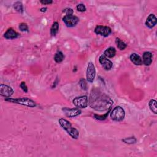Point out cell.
Here are the masks:
<instances>
[{"instance_id":"6da1fadb","label":"cell","mask_w":157,"mask_h":157,"mask_svg":"<svg viewBox=\"0 0 157 157\" xmlns=\"http://www.w3.org/2000/svg\"><path fill=\"white\" fill-rule=\"evenodd\" d=\"M114 101L106 94L98 89H93L88 98V105L97 111H105L111 109Z\"/></svg>"},{"instance_id":"7a4b0ae2","label":"cell","mask_w":157,"mask_h":157,"mask_svg":"<svg viewBox=\"0 0 157 157\" xmlns=\"http://www.w3.org/2000/svg\"><path fill=\"white\" fill-rule=\"evenodd\" d=\"M58 123L65 130L67 133L74 139H77L79 137V131L77 129L72 127L71 123L66 119L61 118L58 120Z\"/></svg>"},{"instance_id":"3957f363","label":"cell","mask_w":157,"mask_h":157,"mask_svg":"<svg viewBox=\"0 0 157 157\" xmlns=\"http://www.w3.org/2000/svg\"><path fill=\"white\" fill-rule=\"evenodd\" d=\"M6 101L17 104L20 105H22L25 106H27L29 107H36V103L34 101L30 99V98H27V97H23V98H6L5 99Z\"/></svg>"},{"instance_id":"277c9868","label":"cell","mask_w":157,"mask_h":157,"mask_svg":"<svg viewBox=\"0 0 157 157\" xmlns=\"http://www.w3.org/2000/svg\"><path fill=\"white\" fill-rule=\"evenodd\" d=\"M125 111L121 106H117L110 112V117L113 121L120 122L124 120Z\"/></svg>"},{"instance_id":"5b68a950","label":"cell","mask_w":157,"mask_h":157,"mask_svg":"<svg viewBox=\"0 0 157 157\" xmlns=\"http://www.w3.org/2000/svg\"><path fill=\"white\" fill-rule=\"evenodd\" d=\"M73 104L77 108L85 109L88 106V96H81L79 97H76L72 101Z\"/></svg>"},{"instance_id":"8992f818","label":"cell","mask_w":157,"mask_h":157,"mask_svg":"<svg viewBox=\"0 0 157 157\" xmlns=\"http://www.w3.org/2000/svg\"><path fill=\"white\" fill-rule=\"evenodd\" d=\"M63 21L67 27L72 28L77 25L79 22V18L74 15H65L63 18Z\"/></svg>"},{"instance_id":"52a82bcc","label":"cell","mask_w":157,"mask_h":157,"mask_svg":"<svg viewBox=\"0 0 157 157\" xmlns=\"http://www.w3.org/2000/svg\"><path fill=\"white\" fill-rule=\"evenodd\" d=\"M96 77V70L94 64L92 62H89L87 65V72H86V77L87 81L89 83L93 82Z\"/></svg>"},{"instance_id":"ba28073f","label":"cell","mask_w":157,"mask_h":157,"mask_svg":"<svg viewBox=\"0 0 157 157\" xmlns=\"http://www.w3.org/2000/svg\"><path fill=\"white\" fill-rule=\"evenodd\" d=\"M95 33L103 37H107L112 33V30L110 27L104 25H97L94 30Z\"/></svg>"},{"instance_id":"9c48e42d","label":"cell","mask_w":157,"mask_h":157,"mask_svg":"<svg viewBox=\"0 0 157 157\" xmlns=\"http://www.w3.org/2000/svg\"><path fill=\"white\" fill-rule=\"evenodd\" d=\"M62 111L64 112L65 115L69 118H74L77 117L81 114L82 111L79 108H68L63 107Z\"/></svg>"},{"instance_id":"30bf717a","label":"cell","mask_w":157,"mask_h":157,"mask_svg":"<svg viewBox=\"0 0 157 157\" xmlns=\"http://www.w3.org/2000/svg\"><path fill=\"white\" fill-rule=\"evenodd\" d=\"M99 62L103 69L106 71L111 70L113 66L112 62L104 55H101L99 57Z\"/></svg>"},{"instance_id":"8fae6325","label":"cell","mask_w":157,"mask_h":157,"mask_svg":"<svg viewBox=\"0 0 157 157\" xmlns=\"http://www.w3.org/2000/svg\"><path fill=\"white\" fill-rule=\"evenodd\" d=\"M14 93V90L10 86L5 84L0 85V95L6 98H10Z\"/></svg>"},{"instance_id":"7c38bea8","label":"cell","mask_w":157,"mask_h":157,"mask_svg":"<svg viewBox=\"0 0 157 157\" xmlns=\"http://www.w3.org/2000/svg\"><path fill=\"white\" fill-rule=\"evenodd\" d=\"M156 24H157V18L156 16L153 14H150L146 19L145 25L149 28L152 29L156 26Z\"/></svg>"},{"instance_id":"4fadbf2b","label":"cell","mask_w":157,"mask_h":157,"mask_svg":"<svg viewBox=\"0 0 157 157\" xmlns=\"http://www.w3.org/2000/svg\"><path fill=\"white\" fill-rule=\"evenodd\" d=\"M143 64L145 66H150L153 61V55L150 52H145L143 55Z\"/></svg>"},{"instance_id":"5bb4252c","label":"cell","mask_w":157,"mask_h":157,"mask_svg":"<svg viewBox=\"0 0 157 157\" xmlns=\"http://www.w3.org/2000/svg\"><path fill=\"white\" fill-rule=\"evenodd\" d=\"M130 58L131 62L136 66H141L143 65L142 58L138 54L136 53H133L131 54Z\"/></svg>"},{"instance_id":"9a60e30c","label":"cell","mask_w":157,"mask_h":157,"mask_svg":"<svg viewBox=\"0 0 157 157\" xmlns=\"http://www.w3.org/2000/svg\"><path fill=\"white\" fill-rule=\"evenodd\" d=\"M18 34L12 28L7 30L4 34V37L6 39H15L17 38Z\"/></svg>"},{"instance_id":"2e32d148","label":"cell","mask_w":157,"mask_h":157,"mask_svg":"<svg viewBox=\"0 0 157 157\" xmlns=\"http://www.w3.org/2000/svg\"><path fill=\"white\" fill-rule=\"evenodd\" d=\"M116 55V50L113 47H110L107 48L104 52V55L108 58H112Z\"/></svg>"},{"instance_id":"e0dca14e","label":"cell","mask_w":157,"mask_h":157,"mask_svg":"<svg viewBox=\"0 0 157 157\" xmlns=\"http://www.w3.org/2000/svg\"><path fill=\"white\" fill-rule=\"evenodd\" d=\"M65 59V55L61 51L57 52L54 55V60L56 63H62Z\"/></svg>"},{"instance_id":"ac0fdd59","label":"cell","mask_w":157,"mask_h":157,"mask_svg":"<svg viewBox=\"0 0 157 157\" xmlns=\"http://www.w3.org/2000/svg\"><path fill=\"white\" fill-rule=\"evenodd\" d=\"M115 44L118 49L120 50H123L127 47V44L119 37H117L115 39Z\"/></svg>"},{"instance_id":"d6986e66","label":"cell","mask_w":157,"mask_h":157,"mask_svg":"<svg viewBox=\"0 0 157 157\" xmlns=\"http://www.w3.org/2000/svg\"><path fill=\"white\" fill-rule=\"evenodd\" d=\"M14 9L20 14L24 13V6L21 2H16L14 3Z\"/></svg>"},{"instance_id":"ffe728a7","label":"cell","mask_w":157,"mask_h":157,"mask_svg":"<svg viewBox=\"0 0 157 157\" xmlns=\"http://www.w3.org/2000/svg\"><path fill=\"white\" fill-rule=\"evenodd\" d=\"M59 31V24L57 22H55L50 28V34L52 36H55Z\"/></svg>"},{"instance_id":"44dd1931","label":"cell","mask_w":157,"mask_h":157,"mask_svg":"<svg viewBox=\"0 0 157 157\" xmlns=\"http://www.w3.org/2000/svg\"><path fill=\"white\" fill-rule=\"evenodd\" d=\"M156 101L155 100L152 99L149 103V106L151 111L155 114H157V107H156Z\"/></svg>"},{"instance_id":"7402d4cb","label":"cell","mask_w":157,"mask_h":157,"mask_svg":"<svg viewBox=\"0 0 157 157\" xmlns=\"http://www.w3.org/2000/svg\"><path fill=\"white\" fill-rule=\"evenodd\" d=\"M122 141V142L127 144H134L137 143V139L134 136L127 137V138L123 139Z\"/></svg>"},{"instance_id":"603a6c76","label":"cell","mask_w":157,"mask_h":157,"mask_svg":"<svg viewBox=\"0 0 157 157\" xmlns=\"http://www.w3.org/2000/svg\"><path fill=\"white\" fill-rule=\"evenodd\" d=\"M111 112V109L108 111V112L107 113H106L104 115H98V114H94V118L95 119L98 120H100V121H103L104 120L107 119V117L109 115V114Z\"/></svg>"},{"instance_id":"cb8c5ba5","label":"cell","mask_w":157,"mask_h":157,"mask_svg":"<svg viewBox=\"0 0 157 157\" xmlns=\"http://www.w3.org/2000/svg\"><path fill=\"white\" fill-rule=\"evenodd\" d=\"M18 28H19L20 31H21L22 32H28L29 31L28 26L27 25V24H25V23H22L21 24H19Z\"/></svg>"},{"instance_id":"d4e9b609","label":"cell","mask_w":157,"mask_h":157,"mask_svg":"<svg viewBox=\"0 0 157 157\" xmlns=\"http://www.w3.org/2000/svg\"><path fill=\"white\" fill-rule=\"evenodd\" d=\"M78 84H79V85L82 90H87V82L84 79V78H81V80L79 81V82H78Z\"/></svg>"},{"instance_id":"484cf974","label":"cell","mask_w":157,"mask_h":157,"mask_svg":"<svg viewBox=\"0 0 157 157\" xmlns=\"http://www.w3.org/2000/svg\"><path fill=\"white\" fill-rule=\"evenodd\" d=\"M76 9L77 10V11L80 12H85L86 10H87V8L85 7V6L82 4V3H80L77 5L76 6Z\"/></svg>"},{"instance_id":"4316f807","label":"cell","mask_w":157,"mask_h":157,"mask_svg":"<svg viewBox=\"0 0 157 157\" xmlns=\"http://www.w3.org/2000/svg\"><path fill=\"white\" fill-rule=\"evenodd\" d=\"M63 12L66 14L65 15H73L74 11L72 10V9L69 8H68L65 9L63 10Z\"/></svg>"},{"instance_id":"83f0119b","label":"cell","mask_w":157,"mask_h":157,"mask_svg":"<svg viewBox=\"0 0 157 157\" xmlns=\"http://www.w3.org/2000/svg\"><path fill=\"white\" fill-rule=\"evenodd\" d=\"M20 87L21 88V89L25 93L28 92V87L26 85V83L25 82H22L20 84Z\"/></svg>"},{"instance_id":"f1b7e54d","label":"cell","mask_w":157,"mask_h":157,"mask_svg":"<svg viewBox=\"0 0 157 157\" xmlns=\"http://www.w3.org/2000/svg\"><path fill=\"white\" fill-rule=\"evenodd\" d=\"M40 3L44 5H49L53 3V1L52 0H41Z\"/></svg>"},{"instance_id":"f546056e","label":"cell","mask_w":157,"mask_h":157,"mask_svg":"<svg viewBox=\"0 0 157 157\" xmlns=\"http://www.w3.org/2000/svg\"><path fill=\"white\" fill-rule=\"evenodd\" d=\"M47 9V8H46V7H45V8H42L40 9V11L42 12H46Z\"/></svg>"}]
</instances>
